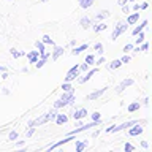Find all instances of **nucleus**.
<instances>
[{
    "mask_svg": "<svg viewBox=\"0 0 152 152\" xmlns=\"http://www.w3.org/2000/svg\"><path fill=\"white\" fill-rule=\"evenodd\" d=\"M75 100V94L73 90H70V92H65L62 95V98H59L57 102L54 103V108H62V106H66V104H70L71 102Z\"/></svg>",
    "mask_w": 152,
    "mask_h": 152,
    "instance_id": "nucleus-1",
    "label": "nucleus"
},
{
    "mask_svg": "<svg viewBox=\"0 0 152 152\" xmlns=\"http://www.w3.org/2000/svg\"><path fill=\"white\" fill-rule=\"evenodd\" d=\"M79 66L78 65H76V66H73V68H71L70 71H68V73H66V76H65V83H70V81H73L75 78H76V76H78L79 75Z\"/></svg>",
    "mask_w": 152,
    "mask_h": 152,
    "instance_id": "nucleus-2",
    "label": "nucleus"
},
{
    "mask_svg": "<svg viewBox=\"0 0 152 152\" xmlns=\"http://www.w3.org/2000/svg\"><path fill=\"white\" fill-rule=\"evenodd\" d=\"M127 27H128V26H127V22H119L117 26H116V28L113 30V40H116V38H117L119 35H121V33H122L124 30H125Z\"/></svg>",
    "mask_w": 152,
    "mask_h": 152,
    "instance_id": "nucleus-3",
    "label": "nucleus"
},
{
    "mask_svg": "<svg viewBox=\"0 0 152 152\" xmlns=\"http://www.w3.org/2000/svg\"><path fill=\"white\" fill-rule=\"evenodd\" d=\"M136 121H130V122H125V124H122V125H119V127H109L106 128V132H121L124 130V128H127V127H132V125H136Z\"/></svg>",
    "mask_w": 152,
    "mask_h": 152,
    "instance_id": "nucleus-4",
    "label": "nucleus"
},
{
    "mask_svg": "<svg viewBox=\"0 0 152 152\" xmlns=\"http://www.w3.org/2000/svg\"><path fill=\"white\" fill-rule=\"evenodd\" d=\"M133 84V79H124L121 84H119V87H117V92H122L125 87H128V86H132Z\"/></svg>",
    "mask_w": 152,
    "mask_h": 152,
    "instance_id": "nucleus-5",
    "label": "nucleus"
},
{
    "mask_svg": "<svg viewBox=\"0 0 152 152\" xmlns=\"http://www.w3.org/2000/svg\"><path fill=\"white\" fill-rule=\"evenodd\" d=\"M38 54H40V51H32V52H28V60H30V64H37Z\"/></svg>",
    "mask_w": 152,
    "mask_h": 152,
    "instance_id": "nucleus-6",
    "label": "nucleus"
},
{
    "mask_svg": "<svg viewBox=\"0 0 152 152\" xmlns=\"http://www.w3.org/2000/svg\"><path fill=\"white\" fill-rule=\"evenodd\" d=\"M128 133H130V136L141 135V133H142V127H140V125H138V127H133V128H130V132H128Z\"/></svg>",
    "mask_w": 152,
    "mask_h": 152,
    "instance_id": "nucleus-7",
    "label": "nucleus"
},
{
    "mask_svg": "<svg viewBox=\"0 0 152 152\" xmlns=\"http://www.w3.org/2000/svg\"><path fill=\"white\" fill-rule=\"evenodd\" d=\"M95 73H97V68H94V70H90V71H89V73H87V75H86V76H84V78H81V79H79V83H86V81H89L90 78H92V75H95Z\"/></svg>",
    "mask_w": 152,
    "mask_h": 152,
    "instance_id": "nucleus-8",
    "label": "nucleus"
},
{
    "mask_svg": "<svg viewBox=\"0 0 152 152\" xmlns=\"http://www.w3.org/2000/svg\"><path fill=\"white\" fill-rule=\"evenodd\" d=\"M66 121H68V117H66L65 114H57V117H56V122L59 124V125H62V124H65Z\"/></svg>",
    "mask_w": 152,
    "mask_h": 152,
    "instance_id": "nucleus-9",
    "label": "nucleus"
},
{
    "mask_svg": "<svg viewBox=\"0 0 152 152\" xmlns=\"http://www.w3.org/2000/svg\"><path fill=\"white\" fill-rule=\"evenodd\" d=\"M138 19H140V13H135V14H132V16L127 18V24H135Z\"/></svg>",
    "mask_w": 152,
    "mask_h": 152,
    "instance_id": "nucleus-10",
    "label": "nucleus"
},
{
    "mask_svg": "<svg viewBox=\"0 0 152 152\" xmlns=\"http://www.w3.org/2000/svg\"><path fill=\"white\" fill-rule=\"evenodd\" d=\"M104 90H106V89H100V90H97V92L90 94L87 98H89V100H95V98H98V97H100V95H102V94H104Z\"/></svg>",
    "mask_w": 152,
    "mask_h": 152,
    "instance_id": "nucleus-11",
    "label": "nucleus"
},
{
    "mask_svg": "<svg viewBox=\"0 0 152 152\" xmlns=\"http://www.w3.org/2000/svg\"><path fill=\"white\" fill-rule=\"evenodd\" d=\"M146 26H147V21H142V22H141V26H138L135 30H133V35H140V32H141Z\"/></svg>",
    "mask_w": 152,
    "mask_h": 152,
    "instance_id": "nucleus-12",
    "label": "nucleus"
},
{
    "mask_svg": "<svg viewBox=\"0 0 152 152\" xmlns=\"http://www.w3.org/2000/svg\"><path fill=\"white\" fill-rule=\"evenodd\" d=\"M92 3H94V0H79L81 8H89V7H92Z\"/></svg>",
    "mask_w": 152,
    "mask_h": 152,
    "instance_id": "nucleus-13",
    "label": "nucleus"
},
{
    "mask_svg": "<svg viewBox=\"0 0 152 152\" xmlns=\"http://www.w3.org/2000/svg\"><path fill=\"white\" fill-rule=\"evenodd\" d=\"M86 114H87V111H86V109H79V111H76V113L73 114V117H75V119H83Z\"/></svg>",
    "mask_w": 152,
    "mask_h": 152,
    "instance_id": "nucleus-14",
    "label": "nucleus"
},
{
    "mask_svg": "<svg viewBox=\"0 0 152 152\" xmlns=\"http://www.w3.org/2000/svg\"><path fill=\"white\" fill-rule=\"evenodd\" d=\"M60 54H64V48H56V51H54V54H52V59L57 60L60 57Z\"/></svg>",
    "mask_w": 152,
    "mask_h": 152,
    "instance_id": "nucleus-15",
    "label": "nucleus"
},
{
    "mask_svg": "<svg viewBox=\"0 0 152 152\" xmlns=\"http://www.w3.org/2000/svg\"><path fill=\"white\" fill-rule=\"evenodd\" d=\"M81 26H83V28H89L90 19H89V18H83V19H81Z\"/></svg>",
    "mask_w": 152,
    "mask_h": 152,
    "instance_id": "nucleus-16",
    "label": "nucleus"
},
{
    "mask_svg": "<svg viewBox=\"0 0 152 152\" xmlns=\"http://www.w3.org/2000/svg\"><path fill=\"white\" fill-rule=\"evenodd\" d=\"M35 45H37V49L40 51V54H45V43H43V41H37Z\"/></svg>",
    "mask_w": 152,
    "mask_h": 152,
    "instance_id": "nucleus-17",
    "label": "nucleus"
},
{
    "mask_svg": "<svg viewBox=\"0 0 152 152\" xmlns=\"http://www.w3.org/2000/svg\"><path fill=\"white\" fill-rule=\"evenodd\" d=\"M87 144H89L87 141H84V142H78V146H76V151H78V152H81V151H84L86 147H87Z\"/></svg>",
    "mask_w": 152,
    "mask_h": 152,
    "instance_id": "nucleus-18",
    "label": "nucleus"
},
{
    "mask_svg": "<svg viewBox=\"0 0 152 152\" xmlns=\"http://www.w3.org/2000/svg\"><path fill=\"white\" fill-rule=\"evenodd\" d=\"M84 49H87V45H83V46H79V48H75V49H73V54H75V56H76V54H81Z\"/></svg>",
    "mask_w": 152,
    "mask_h": 152,
    "instance_id": "nucleus-19",
    "label": "nucleus"
},
{
    "mask_svg": "<svg viewBox=\"0 0 152 152\" xmlns=\"http://www.w3.org/2000/svg\"><path fill=\"white\" fill-rule=\"evenodd\" d=\"M121 65H122V60H114L113 64H109V68L114 70V68H119Z\"/></svg>",
    "mask_w": 152,
    "mask_h": 152,
    "instance_id": "nucleus-20",
    "label": "nucleus"
},
{
    "mask_svg": "<svg viewBox=\"0 0 152 152\" xmlns=\"http://www.w3.org/2000/svg\"><path fill=\"white\" fill-rule=\"evenodd\" d=\"M43 43H45V45H54V41L51 40L49 35H45V37H43Z\"/></svg>",
    "mask_w": 152,
    "mask_h": 152,
    "instance_id": "nucleus-21",
    "label": "nucleus"
},
{
    "mask_svg": "<svg viewBox=\"0 0 152 152\" xmlns=\"http://www.w3.org/2000/svg\"><path fill=\"white\" fill-rule=\"evenodd\" d=\"M136 109H140V103H132L130 106H128V111H130V113L136 111Z\"/></svg>",
    "mask_w": 152,
    "mask_h": 152,
    "instance_id": "nucleus-22",
    "label": "nucleus"
},
{
    "mask_svg": "<svg viewBox=\"0 0 152 152\" xmlns=\"http://www.w3.org/2000/svg\"><path fill=\"white\" fill-rule=\"evenodd\" d=\"M108 16H109L108 11H102V13L97 14V19H104V18H108Z\"/></svg>",
    "mask_w": 152,
    "mask_h": 152,
    "instance_id": "nucleus-23",
    "label": "nucleus"
},
{
    "mask_svg": "<svg viewBox=\"0 0 152 152\" xmlns=\"http://www.w3.org/2000/svg\"><path fill=\"white\" fill-rule=\"evenodd\" d=\"M104 28H106V26H104V24L102 22V24H97V26H95V32H100V30H104Z\"/></svg>",
    "mask_w": 152,
    "mask_h": 152,
    "instance_id": "nucleus-24",
    "label": "nucleus"
},
{
    "mask_svg": "<svg viewBox=\"0 0 152 152\" xmlns=\"http://www.w3.org/2000/svg\"><path fill=\"white\" fill-rule=\"evenodd\" d=\"M62 89H64V92H70V90H73V87H71L68 83H65L64 86H62Z\"/></svg>",
    "mask_w": 152,
    "mask_h": 152,
    "instance_id": "nucleus-25",
    "label": "nucleus"
},
{
    "mask_svg": "<svg viewBox=\"0 0 152 152\" xmlns=\"http://www.w3.org/2000/svg\"><path fill=\"white\" fill-rule=\"evenodd\" d=\"M45 60H46V59H45V57H43V59H41V60H37V66H38V68H41V66H43V65H45Z\"/></svg>",
    "mask_w": 152,
    "mask_h": 152,
    "instance_id": "nucleus-26",
    "label": "nucleus"
},
{
    "mask_svg": "<svg viewBox=\"0 0 152 152\" xmlns=\"http://www.w3.org/2000/svg\"><path fill=\"white\" fill-rule=\"evenodd\" d=\"M142 41H144V35H142V33L140 32V38H136V43L140 45V43H142Z\"/></svg>",
    "mask_w": 152,
    "mask_h": 152,
    "instance_id": "nucleus-27",
    "label": "nucleus"
},
{
    "mask_svg": "<svg viewBox=\"0 0 152 152\" xmlns=\"http://www.w3.org/2000/svg\"><path fill=\"white\" fill-rule=\"evenodd\" d=\"M92 121H100V113H94L92 114Z\"/></svg>",
    "mask_w": 152,
    "mask_h": 152,
    "instance_id": "nucleus-28",
    "label": "nucleus"
},
{
    "mask_svg": "<svg viewBox=\"0 0 152 152\" xmlns=\"http://www.w3.org/2000/svg\"><path fill=\"white\" fill-rule=\"evenodd\" d=\"M11 54H13V57H21V56H22V52H18V51L11 49Z\"/></svg>",
    "mask_w": 152,
    "mask_h": 152,
    "instance_id": "nucleus-29",
    "label": "nucleus"
},
{
    "mask_svg": "<svg viewBox=\"0 0 152 152\" xmlns=\"http://www.w3.org/2000/svg\"><path fill=\"white\" fill-rule=\"evenodd\" d=\"M16 138H18V133H16V132H11V133H10V140H11V141L16 140Z\"/></svg>",
    "mask_w": 152,
    "mask_h": 152,
    "instance_id": "nucleus-30",
    "label": "nucleus"
},
{
    "mask_svg": "<svg viewBox=\"0 0 152 152\" xmlns=\"http://www.w3.org/2000/svg\"><path fill=\"white\" fill-rule=\"evenodd\" d=\"M133 149H135V147H133L132 144H125V151H127V152H132Z\"/></svg>",
    "mask_w": 152,
    "mask_h": 152,
    "instance_id": "nucleus-31",
    "label": "nucleus"
},
{
    "mask_svg": "<svg viewBox=\"0 0 152 152\" xmlns=\"http://www.w3.org/2000/svg\"><path fill=\"white\" fill-rule=\"evenodd\" d=\"M86 62H87V64H92V62H94V56H87V57H86Z\"/></svg>",
    "mask_w": 152,
    "mask_h": 152,
    "instance_id": "nucleus-32",
    "label": "nucleus"
},
{
    "mask_svg": "<svg viewBox=\"0 0 152 152\" xmlns=\"http://www.w3.org/2000/svg\"><path fill=\"white\" fill-rule=\"evenodd\" d=\"M127 2H135V0H119V5H121V7H124Z\"/></svg>",
    "mask_w": 152,
    "mask_h": 152,
    "instance_id": "nucleus-33",
    "label": "nucleus"
},
{
    "mask_svg": "<svg viewBox=\"0 0 152 152\" xmlns=\"http://www.w3.org/2000/svg\"><path fill=\"white\" fill-rule=\"evenodd\" d=\"M33 132H35V127H30V130L27 132V136H32V135H33Z\"/></svg>",
    "mask_w": 152,
    "mask_h": 152,
    "instance_id": "nucleus-34",
    "label": "nucleus"
},
{
    "mask_svg": "<svg viewBox=\"0 0 152 152\" xmlns=\"http://www.w3.org/2000/svg\"><path fill=\"white\" fill-rule=\"evenodd\" d=\"M121 60H122V64H127V62L130 60V57H128V56H125V57H122Z\"/></svg>",
    "mask_w": 152,
    "mask_h": 152,
    "instance_id": "nucleus-35",
    "label": "nucleus"
},
{
    "mask_svg": "<svg viewBox=\"0 0 152 152\" xmlns=\"http://www.w3.org/2000/svg\"><path fill=\"white\" fill-rule=\"evenodd\" d=\"M95 49H97L98 52H102V51H100V49H103V46L100 45V43H97V45H95Z\"/></svg>",
    "mask_w": 152,
    "mask_h": 152,
    "instance_id": "nucleus-36",
    "label": "nucleus"
},
{
    "mask_svg": "<svg viewBox=\"0 0 152 152\" xmlns=\"http://www.w3.org/2000/svg\"><path fill=\"white\" fill-rule=\"evenodd\" d=\"M132 49V45H127L125 48H124V52H127V51H130Z\"/></svg>",
    "mask_w": 152,
    "mask_h": 152,
    "instance_id": "nucleus-37",
    "label": "nucleus"
},
{
    "mask_svg": "<svg viewBox=\"0 0 152 152\" xmlns=\"http://www.w3.org/2000/svg\"><path fill=\"white\" fill-rule=\"evenodd\" d=\"M0 71H5V66H0Z\"/></svg>",
    "mask_w": 152,
    "mask_h": 152,
    "instance_id": "nucleus-38",
    "label": "nucleus"
}]
</instances>
